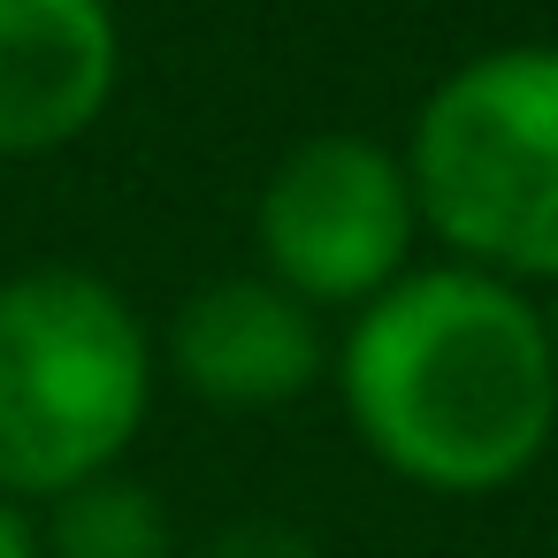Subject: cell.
Returning a JSON list of instances; mask_svg holds the SVG:
<instances>
[{
	"label": "cell",
	"instance_id": "1",
	"mask_svg": "<svg viewBox=\"0 0 558 558\" xmlns=\"http://www.w3.org/2000/svg\"><path fill=\"white\" fill-rule=\"evenodd\" d=\"M352 436L428 497H497L558 436L543 306L466 260L405 268L337 344Z\"/></svg>",
	"mask_w": 558,
	"mask_h": 558
},
{
	"label": "cell",
	"instance_id": "2",
	"mask_svg": "<svg viewBox=\"0 0 558 558\" xmlns=\"http://www.w3.org/2000/svg\"><path fill=\"white\" fill-rule=\"evenodd\" d=\"M154 337L93 268L0 283V497L54 505L123 466L154 413Z\"/></svg>",
	"mask_w": 558,
	"mask_h": 558
},
{
	"label": "cell",
	"instance_id": "3",
	"mask_svg": "<svg viewBox=\"0 0 558 558\" xmlns=\"http://www.w3.org/2000/svg\"><path fill=\"white\" fill-rule=\"evenodd\" d=\"M421 230L505 283H558V47H489L413 116Z\"/></svg>",
	"mask_w": 558,
	"mask_h": 558
},
{
	"label": "cell",
	"instance_id": "4",
	"mask_svg": "<svg viewBox=\"0 0 558 558\" xmlns=\"http://www.w3.org/2000/svg\"><path fill=\"white\" fill-rule=\"evenodd\" d=\"M253 238H260V276L283 283L291 299L322 306H367L383 299L421 238V207H413V177L405 154L352 138V131H322L299 138L253 207Z\"/></svg>",
	"mask_w": 558,
	"mask_h": 558
},
{
	"label": "cell",
	"instance_id": "5",
	"mask_svg": "<svg viewBox=\"0 0 558 558\" xmlns=\"http://www.w3.org/2000/svg\"><path fill=\"white\" fill-rule=\"evenodd\" d=\"M161 360L192 398H207L222 413H276L322 383L329 344H322V314L306 299H291L283 283L222 276L177 306Z\"/></svg>",
	"mask_w": 558,
	"mask_h": 558
},
{
	"label": "cell",
	"instance_id": "6",
	"mask_svg": "<svg viewBox=\"0 0 558 558\" xmlns=\"http://www.w3.org/2000/svg\"><path fill=\"white\" fill-rule=\"evenodd\" d=\"M123 85L108 0H0V161L77 146Z\"/></svg>",
	"mask_w": 558,
	"mask_h": 558
},
{
	"label": "cell",
	"instance_id": "7",
	"mask_svg": "<svg viewBox=\"0 0 558 558\" xmlns=\"http://www.w3.org/2000/svg\"><path fill=\"white\" fill-rule=\"evenodd\" d=\"M39 558H177V527H169V505L146 482L100 474V482L47 505Z\"/></svg>",
	"mask_w": 558,
	"mask_h": 558
},
{
	"label": "cell",
	"instance_id": "8",
	"mask_svg": "<svg viewBox=\"0 0 558 558\" xmlns=\"http://www.w3.org/2000/svg\"><path fill=\"white\" fill-rule=\"evenodd\" d=\"M207 558H322V543L291 520H238V527L215 535Z\"/></svg>",
	"mask_w": 558,
	"mask_h": 558
},
{
	"label": "cell",
	"instance_id": "9",
	"mask_svg": "<svg viewBox=\"0 0 558 558\" xmlns=\"http://www.w3.org/2000/svg\"><path fill=\"white\" fill-rule=\"evenodd\" d=\"M0 558H39V520L16 497H0Z\"/></svg>",
	"mask_w": 558,
	"mask_h": 558
},
{
	"label": "cell",
	"instance_id": "10",
	"mask_svg": "<svg viewBox=\"0 0 558 558\" xmlns=\"http://www.w3.org/2000/svg\"><path fill=\"white\" fill-rule=\"evenodd\" d=\"M543 306V337H550V360H558V283H550V299H535Z\"/></svg>",
	"mask_w": 558,
	"mask_h": 558
}]
</instances>
